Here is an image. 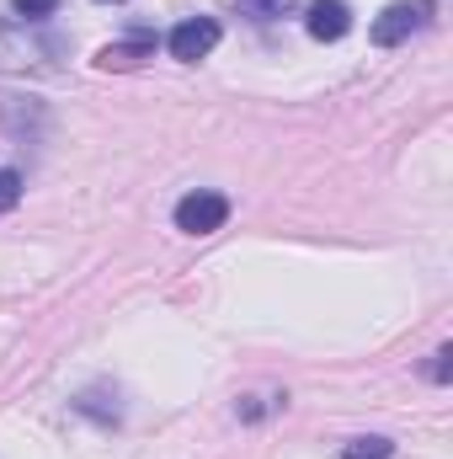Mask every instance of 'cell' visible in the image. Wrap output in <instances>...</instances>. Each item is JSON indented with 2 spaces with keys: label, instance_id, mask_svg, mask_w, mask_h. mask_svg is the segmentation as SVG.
<instances>
[{
  "label": "cell",
  "instance_id": "cell-1",
  "mask_svg": "<svg viewBox=\"0 0 453 459\" xmlns=\"http://www.w3.org/2000/svg\"><path fill=\"white\" fill-rule=\"evenodd\" d=\"M427 16H432L427 0H395V5L379 11V22H373V43H379V48H395V43H406L416 27H427Z\"/></svg>",
  "mask_w": 453,
  "mask_h": 459
},
{
  "label": "cell",
  "instance_id": "cell-2",
  "mask_svg": "<svg viewBox=\"0 0 453 459\" xmlns=\"http://www.w3.org/2000/svg\"><path fill=\"white\" fill-rule=\"evenodd\" d=\"M166 48H171V59L198 65V59H209V54L219 48V22H214V16H187L182 27H171Z\"/></svg>",
  "mask_w": 453,
  "mask_h": 459
},
{
  "label": "cell",
  "instance_id": "cell-3",
  "mask_svg": "<svg viewBox=\"0 0 453 459\" xmlns=\"http://www.w3.org/2000/svg\"><path fill=\"white\" fill-rule=\"evenodd\" d=\"M225 220H229L225 193H187L176 204V230L182 235H214V230H225Z\"/></svg>",
  "mask_w": 453,
  "mask_h": 459
},
{
  "label": "cell",
  "instance_id": "cell-4",
  "mask_svg": "<svg viewBox=\"0 0 453 459\" xmlns=\"http://www.w3.org/2000/svg\"><path fill=\"white\" fill-rule=\"evenodd\" d=\"M304 27H310L315 43H341V38L352 32V5H346V0H315V5L304 11Z\"/></svg>",
  "mask_w": 453,
  "mask_h": 459
},
{
  "label": "cell",
  "instance_id": "cell-5",
  "mask_svg": "<svg viewBox=\"0 0 453 459\" xmlns=\"http://www.w3.org/2000/svg\"><path fill=\"white\" fill-rule=\"evenodd\" d=\"M294 5H299V0H235V11H240V16H251V22H278V16H294Z\"/></svg>",
  "mask_w": 453,
  "mask_h": 459
},
{
  "label": "cell",
  "instance_id": "cell-6",
  "mask_svg": "<svg viewBox=\"0 0 453 459\" xmlns=\"http://www.w3.org/2000/svg\"><path fill=\"white\" fill-rule=\"evenodd\" d=\"M139 54H150V38H133V43H117V48H102V54H97V65H102V70H113V65H133Z\"/></svg>",
  "mask_w": 453,
  "mask_h": 459
},
{
  "label": "cell",
  "instance_id": "cell-7",
  "mask_svg": "<svg viewBox=\"0 0 453 459\" xmlns=\"http://www.w3.org/2000/svg\"><path fill=\"white\" fill-rule=\"evenodd\" d=\"M389 455H395L389 438H357V444L341 449V459H389Z\"/></svg>",
  "mask_w": 453,
  "mask_h": 459
},
{
  "label": "cell",
  "instance_id": "cell-8",
  "mask_svg": "<svg viewBox=\"0 0 453 459\" xmlns=\"http://www.w3.org/2000/svg\"><path fill=\"white\" fill-rule=\"evenodd\" d=\"M16 204H21V171L0 166V214H11Z\"/></svg>",
  "mask_w": 453,
  "mask_h": 459
},
{
  "label": "cell",
  "instance_id": "cell-9",
  "mask_svg": "<svg viewBox=\"0 0 453 459\" xmlns=\"http://www.w3.org/2000/svg\"><path fill=\"white\" fill-rule=\"evenodd\" d=\"M64 0H11V11L16 16H27V22H43V16H54Z\"/></svg>",
  "mask_w": 453,
  "mask_h": 459
},
{
  "label": "cell",
  "instance_id": "cell-10",
  "mask_svg": "<svg viewBox=\"0 0 453 459\" xmlns=\"http://www.w3.org/2000/svg\"><path fill=\"white\" fill-rule=\"evenodd\" d=\"M449 358H453V347H438V352H432V368H427V374H432L438 385H449Z\"/></svg>",
  "mask_w": 453,
  "mask_h": 459
}]
</instances>
